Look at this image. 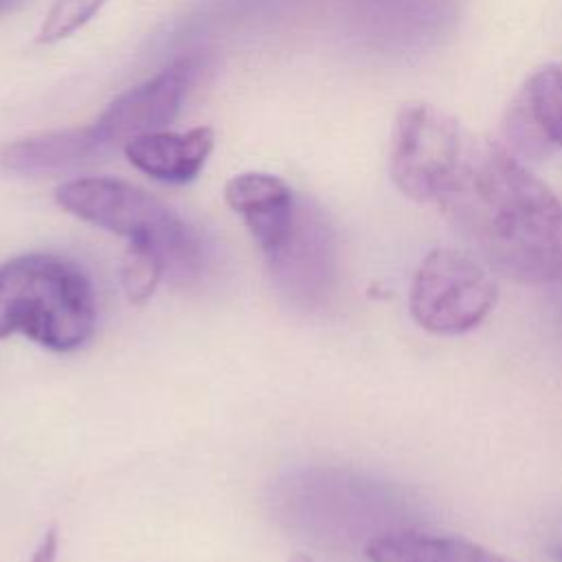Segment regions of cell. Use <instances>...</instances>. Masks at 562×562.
<instances>
[{"instance_id": "7c38bea8", "label": "cell", "mask_w": 562, "mask_h": 562, "mask_svg": "<svg viewBox=\"0 0 562 562\" xmlns=\"http://www.w3.org/2000/svg\"><path fill=\"white\" fill-rule=\"evenodd\" d=\"M103 2L105 0H53L37 40L42 44H53L68 37L81 29L103 7Z\"/></svg>"}, {"instance_id": "5b68a950", "label": "cell", "mask_w": 562, "mask_h": 562, "mask_svg": "<svg viewBox=\"0 0 562 562\" xmlns=\"http://www.w3.org/2000/svg\"><path fill=\"white\" fill-rule=\"evenodd\" d=\"M498 301V285L476 257L454 248L426 252L413 272L408 310L437 336H461L479 327Z\"/></svg>"}, {"instance_id": "3957f363", "label": "cell", "mask_w": 562, "mask_h": 562, "mask_svg": "<svg viewBox=\"0 0 562 562\" xmlns=\"http://www.w3.org/2000/svg\"><path fill=\"white\" fill-rule=\"evenodd\" d=\"M202 70L204 55H182L151 79L116 97L90 125L37 134L33 140L35 165L44 173L75 169L101 160L116 147L123 149L140 134L165 130L178 116Z\"/></svg>"}, {"instance_id": "2e32d148", "label": "cell", "mask_w": 562, "mask_h": 562, "mask_svg": "<svg viewBox=\"0 0 562 562\" xmlns=\"http://www.w3.org/2000/svg\"><path fill=\"white\" fill-rule=\"evenodd\" d=\"M551 558H553V562H562V547H553Z\"/></svg>"}, {"instance_id": "4fadbf2b", "label": "cell", "mask_w": 562, "mask_h": 562, "mask_svg": "<svg viewBox=\"0 0 562 562\" xmlns=\"http://www.w3.org/2000/svg\"><path fill=\"white\" fill-rule=\"evenodd\" d=\"M57 549H59V536H57V527H50L42 540L37 542L33 555L29 562H57Z\"/></svg>"}, {"instance_id": "ba28073f", "label": "cell", "mask_w": 562, "mask_h": 562, "mask_svg": "<svg viewBox=\"0 0 562 562\" xmlns=\"http://www.w3.org/2000/svg\"><path fill=\"white\" fill-rule=\"evenodd\" d=\"M224 198L246 224L266 261L288 244L307 204L285 180L261 171L233 176L224 187Z\"/></svg>"}, {"instance_id": "9c48e42d", "label": "cell", "mask_w": 562, "mask_h": 562, "mask_svg": "<svg viewBox=\"0 0 562 562\" xmlns=\"http://www.w3.org/2000/svg\"><path fill=\"white\" fill-rule=\"evenodd\" d=\"M213 143L215 136L211 127H193L187 132L158 130L132 138L123 151L145 176L158 182L184 184L202 171L213 151Z\"/></svg>"}, {"instance_id": "52a82bcc", "label": "cell", "mask_w": 562, "mask_h": 562, "mask_svg": "<svg viewBox=\"0 0 562 562\" xmlns=\"http://www.w3.org/2000/svg\"><path fill=\"white\" fill-rule=\"evenodd\" d=\"M525 165L562 149V64L531 72L509 101L498 138Z\"/></svg>"}, {"instance_id": "277c9868", "label": "cell", "mask_w": 562, "mask_h": 562, "mask_svg": "<svg viewBox=\"0 0 562 562\" xmlns=\"http://www.w3.org/2000/svg\"><path fill=\"white\" fill-rule=\"evenodd\" d=\"M57 204L108 233L158 250L169 270L193 272L200 244L189 224L145 189L119 178H75L55 189Z\"/></svg>"}, {"instance_id": "30bf717a", "label": "cell", "mask_w": 562, "mask_h": 562, "mask_svg": "<svg viewBox=\"0 0 562 562\" xmlns=\"http://www.w3.org/2000/svg\"><path fill=\"white\" fill-rule=\"evenodd\" d=\"M369 562H516L459 536L397 529L371 538L364 547Z\"/></svg>"}, {"instance_id": "5bb4252c", "label": "cell", "mask_w": 562, "mask_h": 562, "mask_svg": "<svg viewBox=\"0 0 562 562\" xmlns=\"http://www.w3.org/2000/svg\"><path fill=\"white\" fill-rule=\"evenodd\" d=\"M24 0H0V15L7 11H13L15 7H20Z\"/></svg>"}, {"instance_id": "8fae6325", "label": "cell", "mask_w": 562, "mask_h": 562, "mask_svg": "<svg viewBox=\"0 0 562 562\" xmlns=\"http://www.w3.org/2000/svg\"><path fill=\"white\" fill-rule=\"evenodd\" d=\"M167 270V261L158 250L127 244L125 257L121 261V288L127 301L134 305L147 303Z\"/></svg>"}, {"instance_id": "9a60e30c", "label": "cell", "mask_w": 562, "mask_h": 562, "mask_svg": "<svg viewBox=\"0 0 562 562\" xmlns=\"http://www.w3.org/2000/svg\"><path fill=\"white\" fill-rule=\"evenodd\" d=\"M290 562H314L310 555H305V553H294L292 558H290Z\"/></svg>"}, {"instance_id": "8992f818", "label": "cell", "mask_w": 562, "mask_h": 562, "mask_svg": "<svg viewBox=\"0 0 562 562\" xmlns=\"http://www.w3.org/2000/svg\"><path fill=\"white\" fill-rule=\"evenodd\" d=\"M465 140L461 125L437 105H404L391 134V180L406 198L430 204L457 167Z\"/></svg>"}, {"instance_id": "7a4b0ae2", "label": "cell", "mask_w": 562, "mask_h": 562, "mask_svg": "<svg viewBox=\"0 0 562 562\" xmlns=\"http://www.w3.org/2000/svg\"><path fill=\"white\" fill-rule=\"evenodd\" d=\"M97 327L94 290L81 268L50 252H26L0 266V340L26 336L44 349H81Z\"/></svg>"}, {"instance_id": "6da1fadb", "label": "cell", "mask_w": 562, "mask_h": 562, "mask_svg": "<svg viewBox=\"0 0 562 562\" xmlns=\"http://www.w3.org/2000/svg\"><path fill=\"white\" fill-rule=\"evenodd\" d=\"M492 272L516 283L562 279V200L498 140H465L430 202Z\"/></svg>"}]
</instances>
